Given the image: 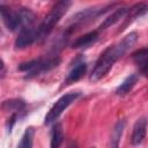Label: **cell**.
<instances>
[{"mask_svg":"<svg viewBox=\"0 0 148 148\" xmlns=\"http://www.w3.org/2000/svg\"><path fill=\"white\" fill-rule=\"evenodd\" d=\"M127 13H128V8H126V7H121V8L116 9L110 16H108V17L103 21V23L99 25V30H104V29H106V28H109V27L116 24V23L119 22L121 18H125L126 15H127Z\"/></svg>","mask_w":148,"mask_h":148,"instance_id":"obj_10","label":"cell"},{"mask_svg":"<svg viewBox=\"0 0 148 148\" xmlns=\"http://www.w3.org/2000/svg\"><path fill=\"white\" fill-rule=\"evenodd\" d=\"M25 106V103L22 99H10V101H5L2 104V108L8 111H14V113H17L22 111Z\"/></svg>","mask_w":148,"mask_h":148,"instance_id":"obj_17","label":"cell"},{"mask_svg":"<svg viewBox=\"0 0 148 148\" xmlns=\"http://www.w3.org/2000/svg\"><path fill=\"white\" fill-rule=\"evenodd\" d=\"M0 13H1L2 21H3V23L8 30L15 31L18 28H21L18 10H13L5 5H0Z\"/></svg>","mask_w":148,"mask_h":148,"instance_id":"obj_6","label":"cell"},{"mask_svg":"<svg viewBox=\"0 0 148 148\" xmlns=\"http://www.w3.org/2000/svg\"><path fill=\"white\" fill-rule=\"evenodd\" d=\"M136 40H138V34L135 31H132L127 34L117 44H113L112 46H109L108 49H105L103 53L99 56V58L97 59V61L95 62V66L90 74V81L96 82L102 77H104L109 73V71L112 68L114 62L123 54H125L126 51L130 50L135 44Z\"/></svg>","mask_w":148,"mask_h":148,"instance_id":"obj_1","label":"cell"},{"mask_svg":"<svg viewBox=\"0 0 148 148\" xmlns=\"http://www.w3.org/2000/svg\"><path fill=\"white\" fill-rule=\"evenodd\" d=\"M147 12H148V5H146V3H136V5L132 6L131 8H128V13H127L125 18H127V23H128L132 20L138 18L139 16L143 15Z\"/></svg>","mask_w":148,"mask_h":148,"instance_id":"obj_15","label":"cell"},{"mask_svg":"<svg viewBox=\"0 0 148 148\" xmlns=\"http://www.w3.org/2000/svg\"><path fill=\"white\" fill-rule=\"evenodd\" d=\"M71 3H72L71 1H66V0L59 1L51 8V10L47 13V15L43 18V21L37 28V42H43L53 31V29L59 23L61 17L66 14Z\"/></svg>","mask_w":148,"mask_h":148,"instance_id":"obj_2","label":"cell"},{"mask_svg":"<svg viewBox=\"0 0 148 148\" xmlns=\"http://www.w3.org/2000/svg\"><path fill=\"white\" fill-rule=\"evenodd\" d=\"M132 59L136 65L140 74L148 77V49H140L132 54Z\"/></svg>","mask_w":148,"mask_h":148,"instance_id":"obj_7","label":"cell"},{"mask_svg":"<svg viewBox=\"0 0 148 148\" xmlns=\"http://www.w3.org/2000/svg\"><path fill=\"white\" fill-rule=\"evenodd\" d=\"M34 134H35V131L32 127H28L22 138H21V141L17 146V148H32V143H34Z\"/></svg>","mask_w":148,"mask_h":148,"instance_id":"obj_16","label":"cell"},{"mask_svg":"<svg viewBox=\"0 0 148 148\" xmlns=\"http://www.w3.org/2000/svg\"><path fill=\"white\" fill-rule=\"evenodd\" d=\"M136 81H138V75H136V74H131V75H128V76L117 87L116 94H117L118 96H125V95H127V94L133 89V87L135 86Z\"/></svg>","mask_w":148,"mask_h":148,"instance_id":"obj_12","label":"cell"},{"mask_svg":"<svg viewBox=\"0 0 148 148\" xmlns=\"http://www.w3.org/2000/svg\"><path fill=\"white\" fill-rule=\"evenodd\" d=\"M35 42H37V29L35 25L23 27L20 29V32L15 39V49H24Z\"/></svg>","mask_w":148,"mask_h":148,"instance_id":"obj_5","label":"cell"},{"mask_svg":"<svg viewBox=\"0 0 148 148\" xmlns=\"http://www.w3.org/2000/svg\"><path fill=\"white\" fill-rule=\"evenodd\" d=\"M86 71H87V62L86 61L76 62L75 66L68 73V75H67V77L65 80V83L66 84H71V83H74V82L79 81L86 74Z\"/></svg>","mask_w":148,"mask_h":148,"instance_id":"obj_11","label":"cell"},{"mask_svg":"<svg viewBox=\"0 0 148 148\" xmlns=\"http://www.w3.org/2000/svg\"><path fill=\"white\" fill-rule=\"evenodd\" d=\"M99 35H98V30H94V31H89L80 37H77L73 44L72 47L73 49H84V47H89L90 45H92L97 39H98Z\"/></svg>","mask_w":148,"mask_h":148,"instance_id":"obj_9","label":"cell"},{"mask_svg":"<svg viewBox=\"0 0 148 148\" xmlns=\"http://www.w3.org/2000/svg\"><path fill=\"white\" fill-rule=\"evenodd\" d=\"M59 64H60V58L57 56L47 57V58H38L21 64L18 66V69L25 73V79H31L56 68Z\"/></svg>","mask_w":148,"mask_h":148,"instance_id":"obj_3","label":"cell"},{"mask_svg":"<svg viewBox=\"0 0 148 148\" xmlns=\"http://www.w3.org/2000/svg\"><path fill=\"white\" fill-rule=\"evenodd\" d=\"M64 142V131H62V125L60 123H57L52 127L51 132V148H60V146Z\"/></svg>","mask_w":148,"mask_h":148,"instance_id":"obj_13","label":"cell"},{"mask_svg":"<svg viewBox=\"0 0 148 148\" xmlns=\"http://www.w3.org/2000/svg\"><path fill=\"white\" fill-rule=\"evenodd\" d=\"M80 97V92H68V94H65L62 95L53 105L52 108L49 110V112L46 113L45 118H44V124L45 125H49L53 121H56L60 114L74 102L76 101L77 98Z\"/></svg>","mask_w":148,"mask_h":148,"instance_id":"obj_4","label":"cell"},{"mask_svg":"<svg viewBox=\"0 0 148 148\" xmlns=\"http://www.w3.org/2000/svg\"><path fill=\"white\" fill-rule=\"evenodd\" d=\"M146 132H147V119L143 117L139 118L133 126V132H132V138H131L132 145L134 146L140 145L146 136Z\"/></svg>","mask_w":148,"mask_h":148,"instance_id":"obj_8","label":"cell"},{"mask_svg":"<svg viewBox=\"0 0 148 148\" xmlns=\"http://www.w3.org/2000/svg\"><path fill=\"white\" fill-rule=\"evenodd\" d=\"M125 128V120H119L112 132L111 135V142H110V148H119V142H120V138L123 135Z\"/></svg>","mask_w":148,"mask_h":148,"instance_id":"obj_14","label":"cell"}]
</instances>
